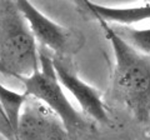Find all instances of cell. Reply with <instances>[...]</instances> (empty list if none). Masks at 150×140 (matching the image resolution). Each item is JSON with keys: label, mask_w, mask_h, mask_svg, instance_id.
Masks as SVG:
<instances>
[{"label": "cell", "mask_w": 150, "mask_h": 140, "mask_svg": "<svg viewBox=\"0 0 150 140\" xmlns=\"http://www.w3.org/2000/svg\"><path fill=\"white\" fill-rule=\"evenodd\" d=\"M28 98L29 96L26 95L25 91L19 93L11 90L0 83V108L3 110V114L6 119V124L10 128L15 140L18 138L19 120H20L21 111Z\"/></svg>", "instance_id": "obj_8"}, {"label": "cell", "mask_w": 150, "mask_h": 140, "mask_svg": "<svg viewBox=\"0 0 150 140\" xmlns=\"http://www.w3.org/2000/svg\"><path fill=\"white\" fill-rule=\"evenodd\" d=\"M95 19L105 21L109 25L134 26L138 23L150 19V3L129 6H109L98 3H84Z\"/></svg>", "instance_id": "obj_7"}, {"label": "cell", "mask_w": 150, "mask_h": 140, "mask_svg": "<svg viewBox=\"0 0 150 140\" xmlns=\"http://www.w3.org/2000/svg\"><path fill=\"white\" fill-rule=\"evenodd\" d=\"M16 140H70V135L58 115L29 96L19 120Z\"/></svg>", "instance_id": "obj_5"}, {"label": "cell", "mask_w": 150, "mask_h": 140, "mask_svg": "<svg viewBox=\"0 0 150 140\" xmlns=\"http://www.w3.org/2000/svg\"><path fill=\"white\" fill-rule=\"evenodd\" d=\"M112 31L119 38L128 44L131 49L138 51L144 57L150 55V28L138 29L134 26H121V25H110Z\"/></svg>", "instance_id": "obj_9"}, {"label": "cell", "mask_w": 150, "mask_h": 140, "mask_svg": "<svg viewBox=\"0 0 150 140\" xmlns=\"http://www.w3.org/2000/svg\"><path fill=\"white\" fill-rule=\"evenodd\" d=\"M67 62L68 59L53 57L54 69L60 84L76 100L84 115H88L89 118L99 123H108L109 121L108 109L101 99L100 91L96 88L89 85L86 81H84L69 66Z\"/></svg>", "instance_id": "obj_6"}, {"label": "cell", "mask_w": 150, "mask_h": 140, "mask_svg": "<svg viewBox=\"0 0 150 140\" xmlns=\"http://www.w3.org/2000/svg\"><path fill=\"white\" fill-rule=\"evenodd\" d=\"M39 70L30 76L20 79L24 84V91L28 96L40 101L58 115L71 136L85 127V120L65 94V89L55 73L50 53L44 48H39Z\"/></svg>", "instance_id": "obj_3"}, {"label": "cell", "mask_w": 150, "mask_h": 140, "mask_svg": "<svg viewBox=\"0 0 150 140\" xmlns=\"http://www.w3.org/2000/svg\"><path fill=\"white\" fill-rule=\"evenodd\" d=\"M16 4L40 48L51 51L56 58L69 59L83 46L84 38L76 30L58 24L30 1L20 0Z\"/></svg>", "instance_id": "obj_4"}, {"label": "cell", "mask_w": 150, "mask_h": 140, "mask_svg": "<svg viewBox=\"0 0 150 140\" xmlns=\"http://www.w3.org/2000/svg\"><path fill=\"white\" fill-rule=\"evenodd\" d=\"M39 68L38 43L16 1H0V73L20 80Z\"/></svg>", "instance_id": "obj_2"}, {"label": "cell", "mask_w": 150, "mask_h": 140, "mask_svg": "<svg viewBox=\"0 0 150 140\" xmlns=\"http://www.w3.org/2000/svg\"><path fill=\"white\" fill-rule=\"evenodd\" d=\"M114 54L112 83L119 96L139 120L150 116V62L125 44L111 26L99 20Z\"/></svg>", "instance_id": "obj_1"}]
</instances>
